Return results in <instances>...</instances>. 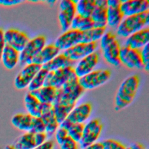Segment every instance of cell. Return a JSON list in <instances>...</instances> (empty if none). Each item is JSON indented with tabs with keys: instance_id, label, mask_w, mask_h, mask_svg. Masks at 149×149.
Wrapping results in <instances>:
<instances>
[{
	"instance_id": "4",
	"label": "cell",
	"mask_w": 149,
	"mask_h": 149,
	"mask_svg": "<svg viewBox=\"0 0 149 149\" xmlns=\"http://www.w3.org/2000/svg\"><path fill=\"white\" fill-rule=\"evenodd\" d=\"M149 22V10L138 15L126 16L117 27L116 33L122 37L130 35L145 27Z\"/></svg>"
},
{
	"instance_id": "12",
	"label": "cell",
	"mask_w": 149,
	"mask_h": 149,
	"mask_svg": "<svg viewBox=\"0 0 149 149\" xmlns=\"http://www.w3.org/2000/svg\"><path fill=\"white\" fill-rule=\"evenodd\" d=\"M97 48V42L90 43L80 42L64 51L63 54L70 60L76 62L95 52Z\"/></svg>"
},
{
	"instance_id": "30",
	"label": "cell",
	"mask_w": 149,
	"mask_h": 149,
	"mask_svg": "<svg viewBox=\"0 0 149 149\" xmlns=\"http://www.w3.org/2000/svg\"><path fill=\"white\" fill-rule=\"evenodd\" d=\"M94 27L93 20L90 17H83L76 15L70 25V29L79 30L81 32L86 31Z\"/></svg>"
},
{
	"instance_id": "39",
	"label": "cell",
	"mask_w": 149,
	"mask_h": 149,
	"mask_svg": "<svg viewBox=\"0 0 149 149\" xmlns=\"http://www.w3.org/2000/svg\"><path fill=\"white\" fill-rule=\"evenodd\" d=\"M55 146V143L53 140H47L42 144L37 146L34 149H54Z\"/></svg>"
},
{
	"instance_id": "9",
	"label": "cell",
	"mask_w": 149,
	"mask_h": 149,
	"mask_svg": "<svg viewBox=\"0 0 149 149\" xmlns=\"http://www.w3.org/2000/svg\"><path fill=\"white\" fill-rule=\"evenodd\" d=\"M6 45L20 52L30 40L29 36L24 31L14 28H10L4 31Z\"/></svg>"
},
{
	"instance_id": "19",
	"label": "cell",
	"mask_w": 149,
	"mask_h": 149,
	"mask_svg": "<svg viewBox=\"0 0 149 149\" xmlns=\"http://www.w3.org/2000/svg\"><path fill=\"white\" fill-rule=\"evenodd\" d=\"M120 0H107V24L117 27L124 17L120 9Z\"/></svg>"
},
{
	"instance_id": "33",
	"label": "cell",
	"mask_w": 149,
	"mask_h": 149,
	"mask_svg": "<svg viewBox=\"0 0 149 149\" xmlns=\"http://www.w3.org/2000/svg\"><path fill=\"white\" fill-rule=\"evenodd\" d=\"M48 73V72L47 70L42 68H41V69L35 75L28 86L29 92L36 90L44 86Z\"/></svg>"
},
{
	"instance_id": "17",
	"label": "cell",
	"mask_w": 149,
	"mask_h": 149,
	"mask_svg": "<svg viewBox=\"0 0 149 149\" xmlns=\"http://www.w3.org/2000/svg\"><path fill=\"white\" fill-rule=\"evenodd\" d=\"M120 9L124 16L138 15L148 11V0H125L122 1Z\"/></svg>"
},
{
	"instance_id": "11",
	"label": "cell",
	"mask_w": 149,
	"mask_h": 149,
	"mask_svg": "<svg viewBox=\"0 0 149 149\" xmlns=\"http://www.w3.org/2000/svg\"><path fill=\"white\" fill-rule=\"evenodd\" d=\"M41 68V65L34 63L24 66L15 79L14 85L15 87L18 90H23L28 87L30 82Z\"/></svg>"
},
{
	"instance_id": "29",
	"label": "cell",
	"mask_w": 149,
	"mask_h": 149,
	"mask_svg": "<svg viewBox=\"0 0 149 149\" xmlns=\"http://www.w3.org/2000/svg\"><path fill=\"white\" fill-rule=\"evenodd\" d=\"M59 126L67 131L68 136L70 138L76 142L79 143L82 136L84 124L73 123L65 119L59 124Z\"/></svg>"
},
{
	"instance_id": "24",
	"label": "cell",
	"mask_w": 149,
	"mask_h": 149,
	"mask_svg": "<svg viewBox=\"0 0 149 149\" xmlns=\"http://www.w3.org/2000/svg\"><path fill=\"white\" fill-rule=\"evenodd\" d=\"M33 94L41 104H52L54 101L56 88L51 86L42 87L30 92Z\"/></svg>"
},
{
	"instance_id": "38",
	"label": "cell",
	"mask_w": 149,
	"mask_h": 149,
	"mask_svg": "<svg viewBox=\"0 0 149 149\" xmlns=\"http://www.w3.org/2000/svg\"><path fill=\"white\" fill-rule=\"evenodd\" d=\"M54 135L56 143L58 145L60 144L67 136H68L67 131L60 126H59L58 129L56 130Z\"/></svg>"
},
{
	"instance_id": "41",
	"label": "cell",
	"mask_w": 149,
	"mask_h": 149,
	"mask_svg": "<svg viewBox=\"0 0 149 149\" xmlns=\"http://www.w3.org/2000/svg\"><path fill=\"white\" fill-rule=\"evenodd\" d=\"M6 45L5 39H4V31L2 29L0 28V62L1 59V56Z\"/></svg>"
},
{
	"instance_id": "23",
	"label": "cell",
	"mask_w": 149,
	"mask_h": 149,
	"mask_svg": "<svg viewBox=\"0 0 149 149\" xmlns=\"http://www.w3.org/2000/svg\"><path fill=\"white\" fill-rule=\"evenodd\" d=\"M19 55L20 52L17 50L6 45L1 56V61L6 69L12 70L19 62Z\"/></svg>"
},
{
	"instance_id": "36",
	"label": "cell",
	"mask_w": 149,
	"mask_h": 149,
	"mask_svg": "<svg viewBox=\"0 0 149 149\" xmlns=\"http://www.w3.org/2000/svg\"><path fill=\"white\" fill-rule=\"evenodd\" d=\"M30 132L33 133L45 132V126L40 117H33L32 126Z\"/></svg>"
},
{
	"instance_id": "14",
	"label": "cell",
	"mask_w": 149,
	"mask_h": 149,
	"mask_svg": "<svg viewBox=\"0 0 149 149\" xmlns=\"http://www.w3.org/2000/svg\"><path fill=\"white\" fill-rule=\"evenodd\" d=\"M81 38L82 32L79 30L69 29L67 31L63 32L56 38L54 44L60 51H65L80 42Z\"/></svg>"
},
{
	"instance_id": "7",
	"label": "cell",
	"mask_w": 149,
	"mask_h": 149,
	"mask_svg": "<svg viewBox=\"0 0 149 149\" xmlns=\"http://www.w3.org/2000/svg\"><path fill=\"white\" fill-rule=\"evenodd\" d=\"M111 72L108 69L94 70L88 74L79 78V83L84 90L95 88L110 79Z\"/></svg>"
},
{
	"instance_id": "25",
	"label": "cell",
	"mask_w": 149,
	"mask_h": 149,
	"mask_svg": "<svg viewBox=\"0 0 149 149\" xmlns=\"http://www.w3.org/2000/svg\"><path fill=\"white\" fill-rule=\"evenodd\" d=\"M74 62L66 57L63 53H62L59 54L48 63L41 66V68L48 72H51L66 67H73Z\"/></svg>"
},
{
	"instance_id": "27",
	"label": "cell",
	"mask_w": 149,
	"mask_h": 149,
	"mask_svg": "<svg viewBox=\"0 0 149 149\" xmlns=\"http://www.w3.org/2000/svg\"><path fill=\"white\" fill-rule=\"evenodd\" d=\"M33 122V116L26 113H18L11 118V123L17 129L24 132H30Z\"/></svg>"
},
{
	"instance_id": "1",
	"label": "cell",
	"mask_w": 149,
	"mask_h": 149,
	"mask_svg": "<svg viewBox=\"0 0 149 149\" xmlns=\"http://www.w3.org/2000/svg\"><path fill=\"white\" fill-rule=\"evenodd\" d=\"M84 91L79 83V78L74 72L60 88L56 89V96L52 104L74 107Z\"/></svg>"
},
{
	"instance_id": "15",
	"label": "cell",
	"mask_w": 149,
	"mask_h": 149,
	"mask_svg": "<svg viewBox=\"0 0 149 149\" xmlns=\"http://www.w3.org/2000/svg\"><path fill=\"white\" fill-rule=\"evenodd\" d=\"M40 118L44 122L45 133L47 137L54 135L56 130L59 126V124L55 116L52 104H42Z\"/></svg>"
},
{
	"instance_id": "20",
	"label": "cell",
	"mask_w": 149,
	"mask_h": 149,
	"mask_svg": "<svg viewBox=\"0 0 149 149\" xmlns=\"http://www.w3.org/2000/svg\"><path fill=\"white\" fill-rule=\"evenodd\" d=\"M149 29L144 27L127 37L125 45L135 49L140 50L148 44Z\"/></svg>"
},
{
	"instance_id": "8",
	"label": "cell",
	"mask_w": 149,
	"mask_h": 149,
	"mask_svg": "<svg viewBox=\"0 0 149 149\" xmlns=\"http://www.w3.org/2000/svg\"><path fill=\"white\" fill-rule=\"evenodd\" d=\"M76 2L77 1L74 0H62L59 3L58 20L63 32L70 28L72 20L76 15Z\"/></svg>"
},
{
	"instance_id": "40",
	"label": "cell",
	"mask_w": 149,
	"mask_h": 149,
	"mask_svg": "<svg viewBox=\"0 0 149 149\" xmlns=\"http://www.w3.org/2000/svg\"><path fill=\"white\" fill-rule=\"evenodd\" d=\"M21 0H0V5L4 6H11L19 5L23 2Z\"/></svg>"
},
{
	"instance_id": "5",
	"label": "cell",
	"mask_w": 149,
	"mask_h": 149,
	"mask_svg": "<svg viewBox=\"0 0 149 149\" xmlns=\"http://www.w3.org/2000/svg\"><path fill=\"white\" fill-rule=\"evenodd\" d=\"M102 124L98 118L91 119L84 124L82 136L79 143L80 148L97 142L102 133Z\"/></svg>"
},
{
	"instance_id": "6",
	"label": "cell",
	"mask_w": 149,
	"mask_h": 149,
	"mask_svg": "<svg viewBox=\"0 0 149 149\" xmlns=\"http://www.w3.org/2000/svg\"><path fill=\"white\" fill-rule=\"evenodd\" d=\"M46 44V37L38 35L30 39L23 49L20 52L19 63L22 66L32 63L34 57L44 48Z\"/></svg>"
},
{
	"instance_id": "32",
	"label": "cell",
	"mask_w": 149,
	"mask_h": 149,
	"mask_svg": "<svg viewBox=\"0 0 149 149\" xmlns=\"http://www.w3.org/2000/svg\"><path fill=\"white\" fill-rule=\"evenodd\" d=\"M95 0H80L76 3V14L83 17H90L95 7Z\"/></svg>"
},
{
	"instance_id": "22",
	"label": "cell",
	"mask_w": 149,
	"mask_h": 149,
	"mask_svg": "<svg viewBox=\"0 0 149 149\" xmlns=\"http://www.w3.org/2000/svg\"><path fill=\"white\" fill-rule=\"evenodd\" d=\"M59 52L60 50L55 44L45 45L34 57L32 60V63L42 66L58 55Z\"/></svg>"
},
{
	"instance_id": "10",
	"label": "cell",
	"mask_w": 149,
	"mask_h": 149,
	"mask_svg": "<svg viewBox=\"0 0 149 149\" xmlns=\"http://www.w3.org/2000/svg\"><path fill=\"white\" fill-rule=\"evenodd\" d=\"M119 58L120 63H122L130 69H141L143 68L140 50L132 49L126 45L122 46Z\"/></svg>"
},
{
	"instance_id": "44",
	"label": "cell",
	"mask_w": 149,
	"mask_h": 149,
	"mask_svg": "<svg viewBox=\"0 0 149 149\" xmlns=\"http://www.w3.org/2000/svg\"><path fill=\"white\" fill-rule=\"evenodd\" d=\"M3 149H17V148H16L12 144H8V145H6Z\"/></svg>"
},
{
	"instance_id": "45",
	"label": "cell",
	"mask_w": 149,
	"mask_h": 149,
	"mask_svg": "<svg viewBox=\"0 0 149 149\" xmlns=\"http://www.w3.org/2000/svg\"><path fill=\"white\" fill-rule=\"evenodd\" d=\"M48 3H55L56 1H47Z\"/></svg>"
},
{
	"instance_id": "35",
	"label": "cell",
	"mask_w": 149,
	"mask_h": 149,
	"mask_svg": "<svg viewBox=\"0 0 149 149\" xmlns=\"http://www.w3.org/2000/svg\"><path fill=\"white\" fill-rule=\"evenodd\" d=\"M60 149H81L79 143L76 142L69 136L58 144Z\"/></svg>"
},
{
	"instance_id": "26",
	"label": "cell",
	"mask_w": 149,
	"mask_h": 149,
	"mask_svg": "<svg viewBox=\"0 0 149 149\" xmlns=\"http://www.w3.org/2000/svg\"><path fill=\"white\" fill-rule=\"evenodd\" d=\"M12 145L17 149H34L38 146L36 134L30 132H24L19 136Z\"/></svg>"
},
{
	"instance_id": "13",
	"label": "cell",
	"mask_w": 149,
	"mask_h": 149,
	"mask_svg": "<svg viewBox=\"0 0 149 149\" xmlns=\"http://www.w3.org/2000/svg\"><path fill=\"white\" fill-rule=\"evenodd\" d=\"M74 72V68L72 66L48 72L44 86L53 87L56 89L59 88Z\"/></svg>"
},
{
	"instance_id": "16",
	"label": "cell",
	"mask_w": 149,
	"mask_h": 149,
	"mask_svg": "<svg viewBox=\"0 0 149 149\" xmlns=\"http://www.w3.org/2000/svg\"><path fill=\"white\" fill-rule=\"evenodd\" d=\"M99 59L98 52L95 51L80 59L74 68L76 76L80 78L94 70L99 62Z\"/></svg>"
},
{
	"instance_id": "2",
	"label": "cell",
	"mask_w": 149,
	"mask_h": 149,
	"mask_svg": "<svg viewBox=\"0 0 149 149\" xmlns=\"http://www.w3.org/2000/svg\"><path fill=\"white\" fill-rule=\"evenodd\" d=\"M140 85V77L133 74L126 78L118 88L115 98V109L119 111L134 100Z\"/></svg>"
},
{
	"instance_id": "43",
	"label": "cell",
	"mask_w": 149,
	"mask_h": 149,
	"mask_svg": "<svg viewBox=\"0 0 149 149\" xmlns=\"http://www.w3.org/2000/svg\"><path fill=\"white\" fill-rule=\"evenodd\" d=\"M130 149H147L145 146L140 143H134L129 146Z\"/></svg>"
},
{
	"instance_id": "34",
	"label": "cell",
	"mask_w": 149,
	"mask_h": 149,
	"mask_svg": "<svg viewBox=\"0 0 149 149\" xmlns=\"http://www.w3.org/2000/svg\"><path fill=\"white\" fill-rule=\"evenodd\" d=\"M102 149H126V146L118 140L108 139L101 142Z\"/></svg>"
},
{
	"instance_id": "18",
	"label": "cell",
	"mask_w": 149,
	"mask_h": 149,
	"mask_svg": "<svg viewBox=\"0 0 149 149\" xmlns=\"http://www.w3.org/2000/svg\"><path fill=\"white\" fill-rule=\"evenodd\" d=\"M92 109L93 107L91 103L88 102H83L77 106H75L66 119L73 123L84 124L90 118Z\"/></svg>"
},
{
	"instance_id": "37",
	"label": "cell",
	"mask_w": 149,
	"mask_h": 149,
	"mask_svg": "<svg viewBox=\"0 0 149 149\" xmlns=\"http://www.w3.org/2000/svg\"><path fill=\"white\" fill-rule=\"evenodd\" d=\"M149 45H145L140 49V55L143 64V68L148 71L149 69Z\"/></svg>"
},
{
	"instance_id": "28",
	"label": "cell",
	"mask_w": 149,
	"mask_h": 149,
	"mask_svg": "<svg viewBox=\"0 0 149 149\" xmlns=\"http://www.w3.org/2000/svg\"><path fill=\"white\" fill-rule=\"evenodd\" d=\"M24 106L27 113L33 117H40L42 111V104H41L30 92L27 93L24 98Z\"/></svg>"
},
{
	"instance_id": "21",
	"label": "cell",
	"mask_w": 149,
	"mask_h": 149,
	"mask_svg": "<svg viewBox=\"0 0 149 149\" xmlns=\"http://www.w3.org/2000/svg\"><path fill=\"white\" fill-rule=\"evenodd\" d=\"M107 0H95V7L90 16L95 27H106L107 25Z\"/></svg>"
},
{
	"instance_id": "46",
	"label": "cell",
	"mask_w": 149,
	"mask_h": 149,
	"mask_svg": "<svg viewBox=\"0 0 149 149\" xmlns=\"http://www.w3.org/2000/svg\"><path fill=\"white\" fill-rule=\"evenodd\" d=\"M126 149H130V148L129 147H126Z\"/></svg>"
},
{
	"instance_id": "3",
	"label": "cell",
	"mask_w": 149,
	"mask_h": 149,
	"mask_svg": "<svg viewBox=\"0 0 149 149\" xmlns=\"http://www.w3.org/2000/svg\"><path fill=\"white\" fill-rule=\"evenodd\" d=\"M100 47L105 60L109 64L118 66L120 64L119 54L120 44L113 33L105 32L100 39Z\"/></svg>"
},
{
	"instance_id": "31",
	"label": "cell",
	"mask_w": 149,
	"mask_h": 149,
	"mask_svg": "<svg viewBox=\"0 0 149 149\" xmlns=\"http://www.w3.org/2000/svg\"><path fill=\"white\" fill-rule=\"evenodd\" d=\"M105 32L106 27H94L82 32V38L81 42L86 43L97 42L98 40L101 38Z\"/></svg>"
},
{
	"instance_id": "42",
	"label": "cell",
	"mask_w": 149,
	"mask_h": 149,
	"mask_svg": "<svg viewBox=\"0 0 149 149\" xmlns=\"http://www.w3.org/2000/svg\"><path fill=\"white\" fill-rule=\"evenodd\" d=\"M81 149H102L101 142H96L93 144L88 146Z\"/></svg>"
}]
</instances>
